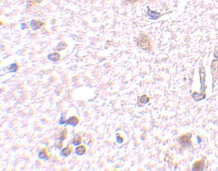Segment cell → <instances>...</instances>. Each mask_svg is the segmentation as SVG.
Here are the masks:
<instances>
[{"mask_svg":"<svg viewBox=\"0 0 218 171\" xmlns=\"http://www.w3.org/2000/svg\"><path fill=\"white\" fill-rule=\"evenodd\" d=\"M199 75H200V82H201V89L200 93L195 92L192 94V98L195 101H199L204 100L206 96L205 94V90H206V86H205V71L204 67H201L199 68Z\"/></svg>","mask_w":218,"mask_h":171,"instance_id":"obj_1","label":"cell"},{"mask_svg":"<svg viewBox=\"0 0 218 171\" xmlns=\"http://www.w3.org/2000/svg\"><path fill=\"white\" fill-rule=\"evenodd\" d=\"M68 133L69 130L67 128H65L61 131L60 132L57 134V138H55L54 146L57 149L62 150L64 147V142L65 140H67V137H68Z\"/></svg>","mask_w":218,"mask_h":171,"instance_id":"obj_2","label":"cell"},{"mask_svg":"<svg viewBox=\"0 0 218 171\" xmlns=\"http://www.w3.org/2000/svg\"><path fill=\"white\" fill-rule=\"evenodd\" d=\"M137 46L142 50H149L151 49V43L149 37L145 34H141L136 41Z\"/></svg>","mask_w":218,"mask_h":171,"instance_id":"obj_3","label":"cell"},{"mask_svg":"<svg viewBox=\"0 0 218 171\" xmlns=\"http://www.w3.org/2000/svg\"><path fill=\"white\" fill-rule=\"evenodd\" d=\"M81 122V119H80V117L79 116L77 115H71V117H69L68 119H66L65 117H61L60 120H59V124L61 125H63V124H67V125H70L71 126H77L78 124L80 123Z\"/></svg>","mask_w":218,"mask_h":171,"instance_id":"obj_4","label":"cell"},{"mask_svg":"<svg viewBox=\"0 0 218 171\" xmlns=\"http://www.w3.org/2000/svg\"><path fill=\"white\" fill-rule=\"evenodd\" d=\"M192 134L191 133L189 134H185L180 136L178 138V142L180 144V145L183 148L189 147L191 145V139Z\"/></svg>","mask_w":218,"mask_h":171,"instance_id":"obj_5","label":"cell"},{"mask_svg":"<svg viewBox=\"0 0 218 171\" xmlns=\"http://www.w3.org/2000/svg\"><path fill=\"white\" fill-rule=\"evenodd\" d=\"M46 23L41 20H33L30 22V27L33 30H38L43 27L45 26Z\"/></svg>","mask_w":218,"mask_h":171,"instance_id":"obj_6","label":"cell"},{"mask_svg":"<svg viewBox=\"0 0 218 171\" xmlns=\"http://www.w3.org/2000/svg\"><path fill=\"white\" fill-rule=\"evenodd\" d=\"M205 160L204 159H201L199 161H197L195 162L193 165L192 170H195V171H202L204 170L205 168Z\"/></svg>","mask_w":218,"mask_h":171,"instance_id":"obj_7","label":"cell"},{"mask_svg":"<svg viewBox=\"0 0 218 171\" xmlns=\"http://www.w3.org/2000/svg\"><path fill=\"white\" fill-rule=\"evenodd\" d=\"M87 148L85 144H81L77 146L75 150V152L77 156H83L87 152Z\"/></svg>","mask_w":218,"mask_h":171,"instance_id":"obj_8","label":"cell"},{"mask_svg":"<svg viewBox=\"0 0 218 171\" xmlns=\"http://www.w3.org/2000/svg\"><path fill=\"white\" fill-rule=\"evenodd\" d=\"M38 157L41 160H48L50 158L48 149L46 147H44L38 154Z\"/></svg>","mask_w":218,"mask_h":171,"instance_id":"obj_9","label":"cell"},{"mask_svg":"<svg viewBox=\"0 0 218 171\" xmlns=\"http://www.w3.org/2000/svg\"><path fill=\"white\" fill-rule=\"evenodd\" d=\"M47 58H48V60L52 61V62H56L61 60V54L58 52H52V53L48 54Z\"/></svg>","mask_w":218,"mask_h":171,"instance_id":"obj_10","label":"cell"},{"mask_svg":"<svg viewBox=\"0 0 218 171\" xmlns=\"http://www.w3.org/2000/svg\"><path fill=\"white\" fill-rule=\"evenodd\" d=\"M73 148L71 146L68 145L67 146H65L61 150V155L64 157H68L69 156L71 155L72 153L73 152Z\"/></svg>","mask_w":218,"mask_h":171,"instance_id":"obj_11","label":"cell"},{"mask_svg":"<svg viewBox=\"0 0 218 171\" xmlns=\"http://www.w3.org/2000/svg\"><path fill=\"white\" fill-rule=\"evenodd\" d=\"M83 142V135L81 134H78L76 135V136L74 137V138L73 139V141H72V144H73V146H77Z\"/></svg>","mask_w":218,"mask_h":171,"instance_id":"obj_12","label":"cell"},{"mask_svg":"<svg viewBox=\"0 0 218 171\" xmlns=\"http://www.w3.org/2000/svg\"><path fill=\"white\" fill-rule=\"evenodd\" d=\"M7 69L10 73H16L20 69V65L18 62L12 63L7 67Z\"/></svg>","mask_w":218,"mask_h":171,"instance_id":"obj_13","label":"cell"},{"mask_svg":"<svg viewBox=\"0 0 218 171\" xmlns=\"http://www.w3.org/2000/svg\"><path fill=\"white\" fill-rule=\"evenodd\" d=\"M148 16H149V18L150 19H152V20H156L158 19L159 17L160 16V14L158 13V12H153L151 11V10L149 9V11H148Z\"/></svg>","mask_w":218,"mask_h":171,"instance_id":"obj_14","label":"cell"},{"mask_svg":"<svg viewBox=\"0 0 218 171\" xmlns=\"http://www.w3.org/2000/svg\"><path fill=\"white\" fill-rule=\"evenodd\" d=\"M150 101V97L148 96L146 94H144L140 97L138 102L141 104H146Z\"/></svg>","mask_w":218,"mask_h":171,"instance_id":"obj_15","label":"cell"},{"mask_svg":"<svg viewBox=\"0 0 218 171\" xmlns=\"http://www.w3.org/2000/svg\"><path fill=\"white\" fill-rule=\"evenodd\" d=\"M68 46V44L67 43V42L65 41H61L58 44V45L56 46V50L58 51H61V50L66 49Z\"/></svg>","mask_w":218,"mask_h":171,"instance_id":"obj_16","label":"cell"},{"mask_svg":"<svg viewBox=\"0 0 218 171\" xmlns=\"http://www.w3.org/2000/svg\"><path fill=\"white\" fill-rule=\"evenodd\" d=\"M117 138L118 143L122 144L123 142H124V138H123V137L119 134V133H118V134H117V138Z\"/></svg>","mask_w":218,"mask_h":171,"instance_id":"obj_17","label":"cell"},{"mask_svg":"<svg viewBox=\"0 0 218 171\" xmlns=\"http://www.w3.org/2000/svg\"><path fill=\"white\" fill-rule=\"evenodd\" d=\"M214 57H215V58H218V44L216 46V47H215L214 52Z\"/></svg>","mask_w":218,"mask_h":171,"instance_id":"obj_18","label":"cell"},{"mask_svg":"<svg viewBox=\"0 0 218 171\" xmlns=\"http://www.w3.org/2000/svg\"><path fill=\"white\" fill-rule=\"evenodd\" d=\"M21 26H22V30L27 29V28H29V27L28 26V25H27L26 24H24H24H22V25H21Z\"/></svg>","mask_w":218,"mask_h":171,"instance_id":"obj_19","label":"cell"},{"mask_svg":"<svg viewBox=\"0 0 218 171\" xmlns=\"http://www.w3.org/2000/svg\"><path fill=\"white\" fill-rule=\"evenodd\" d=\"M217 71H218V70H217Z\"/></svg>","mask_w":218,"mask_h":171,"instance_id":"obj_20","label":"cell"}]
</instances>
